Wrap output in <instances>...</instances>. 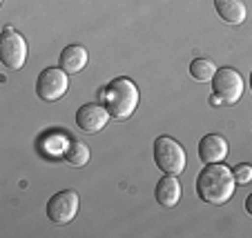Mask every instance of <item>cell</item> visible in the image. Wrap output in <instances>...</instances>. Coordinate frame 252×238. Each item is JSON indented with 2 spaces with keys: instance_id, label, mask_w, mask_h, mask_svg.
<instances>
[{
  "instance_id": "obj_14",
  "label": "cell",
  "mask_w": 252,
  "mask_h": 238,
  "mask_svg": "<svg viewBox=\"0 0 252 238\" xmlns=\"http://www.w3.org/2000/svg\"><path fill=\"white\" fill-rule=\"evenodd\" d=\"M214 72H217V67H214V62L208 60V58H194L192 65H190V76L199 82L212 80Z\"/></svg>"
},
{
  "instance_id": "obj_13",
  "label": "cell",
  "mask_w": 252,
  "mask_h": 238,
  "mask_svg": "<svg viewBox=\"0 0 252 238\" xmlns=\"http://www.w3.org/2000/svg\"><path fill=\"white\" fill-rule=\"evenodd\" d=\"M63 156H65V160L69 162V165H74V167H83V165H87V160H90V156H92V152H90V147H87L83 140H67V145H65V149H63Z\"/></svg>"
},
{
  "instance_id": "obj_2",
  "label": "cell",
  "mask_w": 252,
  "mask_h": 238,
  "mask_svg": "<svg viewBox=\"0 0 252 238\" xmlns=\"http://www.w3.org/2000/svg\"><path fill=\"white\" fill-rule=\"evenodd\" d=\"M138 87L134 85V80L121 76L114 78L110 85L105 87L103 91V100H105V109L110 114V118L116 120H125L134 114V109L138 107Z\"/></svg>"
},
{
  "instance_id": "obj_8",
  "label": "cell",
  "mask_w": 252,
  "mask_h": 238,
  "mask_svg": "<svg viewBox=\"0 0 252 238\" xmlns=\"http://www.w3.org/2000/svg\"><path fill=\"white\" fill-rule=\"evenodd\" d=\"M110 123V114L103 105H96V103H87V105L78 107L76 111V127L85 133H96Z\"/></svg>"
},
{
  "instance_id": "obj_15",
  "label": "cell",
  "mask_w": 252,
  "mask_h": 238,
  "mask_svg": "<svg viewBox=\"0 0 252 238\" xmlns=\"http://www.w3.org/2000/svg\"><path fill=\"white\" fill-rule=\"evenodd\" d=\"M232 176H234V183H237V185H248V183L252 181V167L246 165V162H241V165L234 167Z\"/></svg>"
},
{
  "instance_id": "obj_7",
  "label": "cell",
  "mask_w": 252,
  "mask_h": 238,
  "mask_svg": "<svg viewBox=\"0 0 252 238\" xmlns=\"http://www.w3.org/2000/svg\"><path fill=\"white\" fill-rule=\"evenodd\" d=\"M78 214V194L74 189H63L47 203V218L56 225H67Z\"/></svg>"
},
{
  "instance_id": "obj_12",
  "label": "cell",
  "mask_w": 252,
  "mask_h": 238,
  "mask_svg": "<svg viewBox=\"0 0 252 238\" xmlns=\"http://www.w3.org/2000/svg\"><path fill=\"white\" fill-rule=\"evenodd\" d=\"M214 9L221 16V20L228 25H241L248 16L243 0H214Z\"/></svg>"
},
{
  "instance_id": "obj_3",
  "label": "cell",
  "mask_w": 252,
  "mask_h": 238,
  "mask_svg": "<svg viewBox=\"0 0 252 238\" xmlns=\"http://www.w3.org/2000/svg\"><path fill=\"white\" fill-rule=\"evenodd\" d=\"M212 105H234L243 96V78L232 67H221L212 76Z\"/></svg>"
},
{
  "instance_id": "obj_11",
  "label": "cell",
  "mask_w": 252,
  "mask_h": 238,
  "mask_svg": "<svg viewBox=\"0 0 252 238\" xmlns=\"http://www.w3.org/2000/svg\"><path fill=\"white\" fill-rule=\"evenodd\" d=\"M181 183H179V178L172 176V174H167V176H163L161 181L157 183V189H154V196H157V203L161 207H174L179 200H181Z\"/></svg>"
},
{
  "instance_id": "obj_6",
  "label": "cell",
  "mask_w": 252,
  "mask_h": 238,
  "mask_svg": "<svg viewBox=\"0 0 252 238\" xmlns=\"http://www.w3.org/2000/svg\"><path fill=\"white\" fill-rule=\"evenodd\" d=\"M69 87V76L63 72L61 67H47L38 74L36 80V94L45 103H56L58 98H63Z\"/></svg>"
},
{
  "instance_id": "obj_10",
  "label": "cell",
  "mask_w": 252,
  "mask_h": 238,
  "mask_svg": "<svg viewBox=\"0 0 252 238\" xmlns=\"http://www.w3.org/2000/svg\"><path fill=\"white\" fill-rule=\"evenodd\" d=\"M87 60H90V53H87L85 47H81V45H69V47H65L61 52V58H58V65H61V69L69 76V74H78L85 69Z\"/></svg>"
},
{
  "instance_id": "obj_9",
  "label": "cell",
  "mask_w": 252,
  "mask_h": 238,
  "mask_svg": "<svg viewBox=\"0 0 252 238\" xmlns=\"http://www.w3.org/2000/svg\"><path fill=\"white\" fill-rule=\"evenodd\" d=\"M228 156V140L219 133H208L199 143V158L208 165V162H221Z\"/></svg>"
},
{
  "instance_id": "obj_16",
  "label": "cell",
  "mask_w": 252,
  "mask_h": 238,
  "mask_svg": "<svg viewBox=\"0 0 252 238\" xmlns=\"http://www.w3.org/2000/svg\"><path fill=\"white\" fill-rule=\"evenodd\" d=\"M0 5H2V0H0Z\"/></svg>"
},
{
  "instance_id": "obj_1",
  "label": "cell",
  "mask_w": 252,
  "mask_h": 238,
  "mask_svg": "<svg viewBox=\"0 0 252 238\" xmlns=\"http://www.w3.org/2000/svg\"><path fill=\"white\" fill-rule=\"evenodd\" d=\"M237 183H234L232 169L223 162H208L196 176V194L201 200L210 205H223L234 196Z\"/></svg>"
},
{
  "instance_id": "obj_4",
  "label": "cell",
  "mask_w": 252,
  "mask_h": 238,
  "mask_svg": "<svg viewBox=\"0 0 252 238\" xmlns=\"http://www.w3.org/2000/svg\"><path fill=\"white\" fill-rule=\"evenodd\" d=\"M186 149L170 136H158L154 140V162L161 172L179 176L186 169Z\"/></svg>"
},
{
  "instance_id": "obj_5",
  "label": "cell",
  "mask_w": 252,
  "mask_h": 238,
  "mask_svg": "<svg viewBox=\"0 0 252 238\" xmlns=\"http://www.w3.org/2000/svg\"><path fill=\"white\" fill-rule=\"evenodd\" d=\"M0 60L11 72H20L27 62V40L14 27H5L0 33Z\"/></svg>"
}]
</instances>
